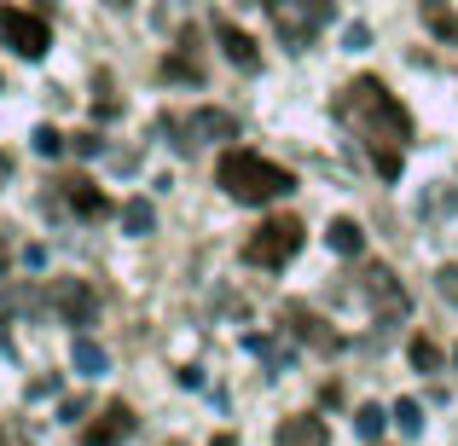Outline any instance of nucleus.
Listing matches in <instances>:
<instances>
[{
  "label": "nucleus",
  "mask_w": 458,
  "mask_h": 446,
  "mask_svg": "<svg viewBox=\"0 0 458 446\" xmlns=\"http://www.w3.org/2000/svg\"><path fill=\"white\" fill-rule=\"evenodd\" d=\"M6 174H12V156H6V151H0V186H6Z\"/></svg>",
  "instance_id": "nucleus-26"
},
{
  "label": "nucleus",
  "mask_w": 458,
  "mask_h": 446,
  "mask_svg": "<svg viewBox=\"0 0 458 446\" xmlns=\"http://www.w3.org/2000/svg\"><path fill=\"white\" fill-rule=\"evenodd\" d=\"M35 156H64V134L58 128H35Z\"/></svg>",
  "instance_id": "nucleus-22"
},
{
  "label": "nucleus",
  "mask_w": 458,
  "mask_h": 446,
  "mask_svg": "<svg viewBox=\"0 0 458 446\" xmlns=\"http://www.w3.org/2000/svg\"><path fill=\"white\" fill-rule=\"evenodd\" d=\"M383 424H389V412H383L377 400H371V406H360V412H354V429H360L366 441H377V435H383Z\"/></svg>",
  "instance_id": "nucleus-19"
},
{
  "label": "nucleus",
  "mask_w": 458,
  "mask_h": 446,
  "mask_svg": "<svg viewBox=\"0 0 458 446\" xmlns=\"http://www.w3.org/2000/svg\"><path fill=\"white\" fill-rule=\"evenodd\" d=\"M284 331H291V336H302V342H313V348H343V336H336V331H325V324L313 319L308 307H296V301L284 307Z\"/></svg>",
  "instance_id": "nucleus-12"
},
{
  "label": "nucleus",
  "mask_w": 458,
  "mask_h": 446,
  "mask_svg": "<svg viewBox=\"0 0 458 446\" xmlns=\"http://www.w3.org/2000/svg\"><path fill=\"white\" fill-rule=\"evenodd\" d=\"M325 238H331L336 256H360V249H366V232H360V221H348V215H336Z\"/></svg>",
  "instance_id": "nucleus-17"
},
{
  "label": "nucleus",
  "mask_w": 458,
  "mask_h": 446,
  "mask_svg": "<svg viewBox=\"0 0 458 446\" xmlns=\"http://www.w3.org/2000/svg\"><path fill=\"white\" fill-rule=\"evenodd\" d=\"M123 226H128V232H134V238H146L151 232V226H157V215H151V203H123Z\"/></svg>",
  "instance_id": "nucleus-18"
},
{
  "label": "nucleus",
  "mask_w": 458,
  "mask_h": 446,
  "mask_svg": "<svg viewBox=\"0 0 458 446\" xmlns=\"http://www.w3.org/2000/svg\"><path fill=\"white\" fill-rule=\"evenodd\" d=\"M394 424H401L406 429V435H418V429H424V406H418V400H394Z\"/></svg>",
  "instance_id": "nucleus-21"
},
{
  "label": "nucleus",
  "mask_w": 458,
  "mask_h": 446,
  "mask_svg": "<svg viewBox=\"0 0 458 446\" xmlns=\"http://www.w3.org/2000/svg\"><path fill=\"white\" fill-rule=\"evenodd\" d=\"M261 6L273 12L284 46H308L313 35H319V23H331L336 0H261Z\"/></svg>",
  "instance_id": "nucleus-4"
},
{
  "label": "nucleus",
  "mask_w": 458,
  "mask_h": 446,
  "mask_svg": "<svg viewBox=\"0 0 458 446\" xmlns=\"http://www.w3.org/2000/svg\"><path fill=\"white\" fill-rule=\"evenodd\" d=\"M215 180H221L226 198L250 203V209H261V203H279V198H291V191H296V174H291V168L273 163V156H261V151H244V146L221 151Z\"/></svg>",
  "instance_id": "nucleus-2"
},
{
  "label": "nucleus",
  "mask_w": 458,
  "mask_h": 446,
  "mask_svg": "<svg viewBox=\"0 0 458 446\" xmlns=\"http://www.w3.org/2000/svg\"><path fill=\"white\" fill-rule=\"evenodd\" d=\"M116 6H128V0H116Z\"/></svg>",
  "instance_id": "nucleus-29"
},
{
  "label": "nucleus",
  "mask_w": 458,
  "mask_h": 446,
  "mask_svg": "<svg viewBox=\"0 0 458 446\" xmlns=\"http://www.w3.org/2000/svg\"><path fill=\"white\" fill-rule=\"evenodd\" d=\"M406 354H412L418 371H441V348L429 342V336H412V348H406Z\"/></svg>",
  "instance_id": "nucleus-20"
},
{
  "label": "nucleus",
  "mask_w": 458,
  "mask_h": 446,
  "mask_svg": "<svg viewBox=\"0 0 458 446\" xmlns=\"http://www.w3.org/2000/svg\"><path fill=\"white\" fill-rule=\"evenodd\" d=\"M366 296L383 301V313H389V319H401V313H406V290L394 284L389 267H371V273H366Z\"/></svg>",
  "instance_id": "nucleus-14"
},
{
  "label": "nucleus",
  "mask_w": 458,
  "mask_h": 446,
  "mask_svg": "<svg viewBox=\"0 0 458 446\" xmlns=\"http://www.w3.org/2000/svg\"><path fill=\"white\" fill-rule=\"evenodd\" d=\"M418 18H424V29L436 35L441 46H458V12H453V0H418Z\"/></svg>",
  "instance_id": "nucleus-11"
},
{
  "label": "nucleus",
  "mask_w": 458,
  "mask_h": 446,
  "mask_svg": "<svg viewBox=\"0 0 458 446\" xmlns=\"http://www.w3.org/2000/svg\"><path fill=\"white\" fill-rule=\"evenodd\" d=\"M273 446H325V424L319 417H284V429H279Z\"/></svg>",
  "instance_id": "nucleus-15"
},
{
  "label": "nucleus",
  "mask_w": 458,
  "mask_h": 446,
  "mask_svg": "<svg viewBox=\"0 0 458 446\" xmlns=\"http://www.w3.org/2000/svg\"><path fill=\"white\" fill-rule=\"evenodd\" d=\"M302 238H308V226L296 221V215H273V221H261L256 232L244 238V261H250V267H261V273H279L284 261H296Z\"/></svg>",
  "instance_id": "nucleus-3"
},
{
  "label": "nucleus",
  "mask_w": 458,
  "mask_h": 446,
  "mask_svg": "<svg viewBox=\"0 0 458 446\" xmlns=\"http://www.w3.org/2000/svg\"><path fill=\"white\" fill-rule=\"evenodd\" d=\"M70 139H76V156H99L105 151V139L93 134V128H88V134H70Z\"/></svg>",
  "instance_id": "nucleus-24"
},
{
  "label": "nucleus",
  "mask_w": 458,
  "mask_h": 446,
  "mask_svg": "<svg viewBox=\"0 0 458 446\" xmlns=\"http://www.w3.org/2000/svg\"><path fill=\"white\" fill-rule=\"evenodd\" d=\"M0 41L18 58H41L47 41H53V29H47V18H35V12H23V6H0Z\"/></svg>",
  "instance_id": "nucleus-5"
},
{
  "label": "nucleus",
  "mask_w": 458,
  "mask_h": 446,
  "mask_svg": "<svg viewBox=\"0 0 458 446\" xmlns=\"http://www.w3.org/2000/svg\"><path fill=\"white\" fill-rule=\"evenodd\" d=\"M70 359H76V371H81V377H105V371H111V354H105V348L93 342V336H76Z\"/></svg>",
  "instance_id": "nucleus-16"
},
{
  "label": "nucleus",
  "mask_w": 458,
  "mask_h": 446,
  "mask_svg": "<svg viewBox=\"0 0 458 446\" xmlns=\"http://www.w3.org/2000/svg\"><path fill=\"white\" fill-rule=\"evenodd\" d=\"M331 111H336V122H348L360 139H366V151H371V163H377L383 180L401 174V156L412 146V116H406V105L394 99L377 76H354Z\"/></svg>",
  "instance_id": "nucleus-1"
},
{
  "label": "nucleus",
  "mask_w": 458,
  "mask_h": 446,
  "mask_svg": "<svg viewBox=\"0 0 458 446\" xmlns=\"http://www.w3.org/2000/svg\"><path fill=\"white\" fill-rule=\"evenodd\" d=\"M436 290H441V296H447L453 307H458V261H447V267L436 273Z\"/></svg>",
  "instance_id": "nucleus-23"
},
{
  "label": "nucleus",
  "mask_w": 458,
  "mask_h": 446,
  "mask_svg": "<svg viewBox=\"0 0 458 446\" xmlns=\"http://www.w3.org/2000/svg\"><path fill=\"white\" fill-rule=\"evenodd\" d=\"M134 429H140L134 406H128V400H111L88 429H81V446H123L128 435H134Z\"/></svg>",
  "instance_id": "nucleus-7"
},
{
  "label": "nucleus",
  "mask_w": 458,
  "mask_h": 446,
  "mask_svg": "<svg viewBox=\"0 0 458 446\" xmlns=\"http://www.w3.org/2000/svg\"><path fill=\"white\" fill-rule=\"evenodd\" d=\"M53 307L64 324H93L99 319V290L88 279H53Z\"/></svg>",
  "instance_id": "nucleus-6"
},
{
  "label": "nucleus",
  "mask_w": 458,
  "mask_h": 446,
  "mask_svg": "<svg viewBox=\"0 0 458 446\" xmlns=\"http://www.w3.org/2000/svg\"><path fill=\"white\" fill-rule=\"evenodd\" d=\"M366 41H371V29H366V23H348V29H343V46H348V53H360Z\"/></svg>",
  "instance_id": "nucleus-25"
},
{
  "label": "nucleus",
  "mask_w": 458,
  "mask_h": 446,
  "mask_svg": "<svg viewBox=\"0 0 458 446\" xmlns=\"http://www.w3.org/2000/svg\"><path fill=\"white\" fill-rule=\"evenodd\" d=\"M215 446H233V435H221V441H215Z\"/></svg>",
  "instance_id": "nucleus-27"
},
{
  "label": "nucleus",
  "mask_w": 458,
  "mask_h": 446,
  "mask_svg": "<svg viewBox=\"0 0 458 446\" xmlns=\"http://www.w3.org/2000/svg\"><path fill=\"white\" fill-rule=\"evenodd\" d=\"M0 273H6V249H0Z\"/></svg>",
  "instance_id": "nucleus-28"
},
{
  "label": "nucleus",
  "mask_w": 458,
  "mask_h": 446,
  "mask_svg": "<svg viewBox=\"0 0 458 446\" xmlns=\"http://www.w3.org/2000/svg\"><path fill=\"white\" fill-rule=\"evenodd\" d=\"M180 134V146H203V139H238V116L233 111H221V105H203V111H191L186 122H174Z\"/></svg>",
  "instance_id": "nucleus-8"
},
{
  "label": "nucleus",
  "mask_w": 458,
  "mask_h": 446,
  "mask_svg": "<svg viewBox=\"0 0 458 446\" xmlns=\"http://www.w3.org/2000/svg\"><path fill=\"white\" fill-rule=\"evenodd\" d=\"M64 203H70V215H76V221H105V215H111V198H105L88 174L64 180Z\"/></svg>",
  "instance_id": "nucleus-10"
},
{
  "label": "nucleus",
  "mask_w": 458,
  "mask_h": 446,
  "mask_svg": "<svg viewBox=\"0 0 458 446\" xmlns=\"http://www.w3.org/2000/svg\"><path fill=\"white\" fill-rule=\"evenodd\" d=\"M203 76H209V70H203V58H198V41L186 35V41L163 58V81H203Z\"/></svg>",
  "instance_id": "nucleus-13"
},
{
  "label": "nucleus",
  "mask_w": 458,
  "mask_h": 446,
  "mask_svg": "<svg viewBox=\"0 0 458 446\" xmlns=\"http://www.w3.org/2000/svg\"><path fill=\"white\" fill-rule=\"evenodd\" d=\"M209 29H215V41H221V53L233 58L238 70H261V46L250 41V35L238 29V23L226 18V12H215V23H209Z\"/></svg>",
  "instance_id": "nucleus-9"
}]
</instances>
